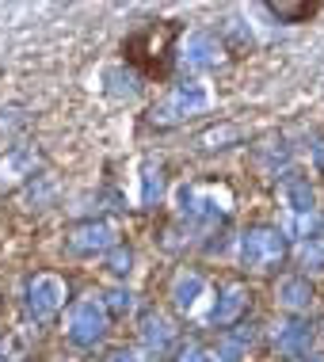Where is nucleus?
<instances>
[{"mask_svg": "<svg viewBox=\"0 0 324 362\" xmlns=\"http://www.w3.org/2000/svg\"><path fill=\"white\" fill-rule=\"evenodd\" d=\"M183 27L175 19H149L122 38V62L149 81H164L175 65V42Z\"/></svg>", "mask_w": 324, "mask_h": 362, "instance_id": "obj_1", "label": "nucleus"}, {"mask_svg": "<svg viewBox=\"0 0 324 362\" xmlns=\"http://www.w3.org/2000/svg\"><path fill=\"white\" fill-rule=\"evenodd\" d=\"M267 12H271V16H279V19H287V23H301V19L317 16V12H320V4H294V0H271Z\"/></svg>", "mask_w": 324, "mask_h": 362, "instance_id": "obj_2", "label": "nucleus"}]
</instances>
